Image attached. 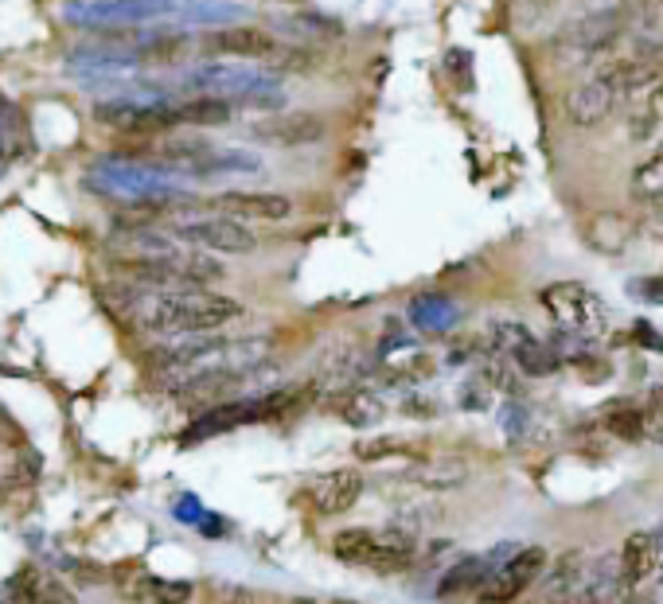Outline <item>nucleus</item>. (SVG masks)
I'll list each match as a JSON object with an SVG mask.
<instances>
[{
    "instance_id": "obj_1",
    "label": "nucleus",
    "mask_w": 663,
    "mask_h": 604,
    "mask_svg": "<svg viewBox=\"0 0 663 604\" xmlns=\"http://www.w3.org/2000/svg\"><path fill=\"white\" fill-rule=\"evenodd\" d=\"M242 316V301L211 289H144L125 296V320L137 332L169 340L184 332H219Z\"/></svg>"
},
{
    "instance_id": "obj_2",
    "label": "nucleus",
    "mask_w": 663,
    "mask_h": 604,
    "mask_svg": "<svg viewBox=\"0 0 663 604\" xmlns=\"http://www.w3.org/2000/svg\"><path fill=\"white\" fill-rule=\"evenodd\" d=\"M184 87L192 94H219L234 105H247V110H285V90H281L278 74L265 71V67H250V63H203L192 67L184 74Z\"/></svg>"
},
{
    "instance_id": "obj_3",
    "label": "nucleus",
    "mask_w": 663,
    "mask_h": 604,
    "mask_svg": "<svg viewBox=\"0 0 663 604\" xmlns=\"http://www.w3.org/2000/svg\"><path fill=\"white\" fill-rule=\"evenodd\" d=\"M340 562L348 565H363V570L375 573H399L414 562L418 542L406 531H371V526H352V531H340L332 538Z\"/></svg>"
},
{
    "instance_id": "obj_4",
    "label": "nucleus",
    "mask_w": 663,
    "mask_h": 604,
    "mask_svg": "<svg viewBox=\"0 0 663 604\" xmlns=\"http://www.w3.org/2000/svg\"><path fill=\"white\" fill-rule=\"evenodd\" d=\"M164 234L188 242V246H200L208 254H254L258 250V234L250 231L242 219L231 215H177L164 219Z\"/></svg>"
},
{
    "instance_id": "obj_5",
    "label": "nucleus",
    "mask_w": 663,
    "mask_h": 604,
    "mask_svg": "<svg viewBox=\"0 0 663 604\" xmlns=\"http://www.w3.org/2000/svg\"><path fill=\"white\" fill-rule=\"evenodd\" d=\"M543 309L551 312L562 332L577 335V340H597L609 324L605 301L590 285H582V281H554V285H546Z\"/></svg>"
},
{
    "instance_id": "obj_6",
    "label": "nucleus",
    "mask_w": 663,
    "mask_h": 604,
    "mask_svg": "<svg viewBox=\"0 0 663 604\" xmlns=\"http://www.w3.org/2000/svg\"><path fill=\"white\" fill-rule=\"evenodd\" d=\"M180 0H74L67 4L63 17L82 28H121V24H160L172 20Z\"/></svg>"
},
{
    "instance_id": "obj_7",
    "label": "nucleus",
    "mask_w": 663,
    "mask_h": 604,
    "mask_svg": "<svg viewBox=\"0 0 663 604\" xmlns=\"http://www.w3.org/2000/svg\"><path fill=\"white\" fill-rule=\"evenodd\" d=\"M247 133L254 141L270 144V149H309V144L324 141L328 121L312 110H273L265 118L250 121Z\"/></svg>"
},
{
    "instance_id": "obj_8",
    "label": "nucleus",
    "mask_w": 663,
    "mask_h": 604,
    "mask_svg": "<svg viewBox=\"0 0 663 604\" xmlns=\"http://www.w3.org/2000/svg\"><path fill=\"white\" fill-rule=\"evenodd\" d=\"M543 570H546V550H539V546L520 550V554H515L508 565H500L495 573H484V581L476 585L480 604H508V601H515L523 588L535 585Z\"/></svg>"
},
{
    "instance_id": "obj_9",
    "label": "nucleus",
    "mask_w": 663,
    "mask_h": 604,
    "mask_svg": "<svg viewBox=\"0 0 663 604\" xmlns=\"http://www.w3.org/2000/svg\"><path fill=\"white\" fill-rule=\"evenodd\" d=\"M616 570H621V581L629 593L655 585L663 577V531L632 534L621 546V554H616Z\"/></svg>"
},
{
    "instance_id": "obj_10",
    "label": "nucleus",
    "mask_w": 663,
    "mask_h": 604,
    "mask_svg": "<svg viewBox=\"0 0 663 604\" xmlns=\"http://www.w3.org/2000/svg\"><path fill=\"white\" fill-rule=\"evenodd\" d=\"M281 40H273L265 28L254 24H227L219 32H211L203 40L208 56H223V59H242V63H258V67H270L273 51H278Z\"/></svg>"
},
{
    "instance_id": "obj_11",
    "label": "nucleus",
    "mask_w": 663,
    "mask_h": 604,
    "mask_svg": "<svg viewBox=\"0 0 663 604\" xmlns=\"http://www.w3.org/2000/svg\"><path fill=\"white\" fill-rule=\"evenodd\" d=\"M219 215L242 219V223H281L293 215V199L278 191H219L211 199Z\"/></svg>"
},
{
    "instance_id": "obj_12",
    "label": "nucleus",
    "mask_w": 663,
    "mask_h": 604,
    "mask_svg": "<svg viewBox=\"0 0 663 604\" xmlns=\"http://www.w3.org/2000/svg\"><path fill=\"white\" fill-rule=\"evenodd\" d=\"M616 32H621V12L616 9L590 12V17L574 20V24L559 36V51L562 59H593L597 51H605L609 43H613Z\"/></svg>"
},
{
    "instance_id": "obj_13",
    "label": "nucleus",
    "mask_w": 663,
    "mask_h": 604,
    "mask_svg": "<svg viewBox=\"0 0 663 604\" xmlns=\"http://www.w3.org/2000/svg\"><path fill=\"white\" fill-rule=\"evenodd\" d=\"M110 577L118 581L121 596H125L129 604H188L195 593L188 581H160V577H152V573L137 570V565L133 570L110 573Z\"/></svg>"
},
{
    "instance_id": "obj_14",
    "label": "nucleus",
    "mask_w": 663,
    "mask_h": 604,
    "mask_svg": "<svg viewBox=\"0 0 663 604\" xmlns=\"http://www.w3.org/2000/svg\"><path fill=\"white\" fill-rule=\"evenodd\" d=\"M0 604H79V601H74V593L59 577L36 570V565H24V570L4 585Z\"/></svg>"
},
{
    "instance_id": "obj_15",
    "label": "nucleus",
    "mask_w": 663,
    "mask_h": 604,
    "mask_svg": "<svg viewBox=\"0 0 663 604\" xmlns=\"http://www.w3.org/2000/svg\"><path fill=\"white\" fill-rule=\"evenodd\" d=\"M309 495H312V511H317V515H344V511H352L355 503H360L363 476L355 469H336V472H328V476H320Z\"/></svg>"
},
{
    "instance_id": "obj_16",
    "label": "nucleus",
    "mask_w": 663,
    "mask_h": 604,
    "mask_svg": "<svg viewBox=\"0 0 663 604\" xmlns=\"http://www.w3.org/2000/svg\"><path fill=\"white\" fill-rule=\"evenodd\" d=\"M172 118L177 125H192V129H219L234 121V102L219 94H192L188 102L172 105Z\"/></svg>"
},
{
    "instance_id": "obj_17",
    "label": "nucleus",
    "mask_w": 663,
    "mask_h": 604,
    "mask_svg": "<svg viewBox=\"0 0 663 604\" xmlns=\"http://www.w3.org/2000/svg\"><path fill=\"white\" fill-rule=\"evenodd\" d=\"M36 476H40V461H36L32 449L17 437L12 441L0 437V487H4V492H17V487L36 484Z\"/></svg>"
},
{
    "instance_id": "obj_18",
    "label": "nucleus",
    "mask_w": 663,
    "mask_h": 604,
    "mask_svg": "<svg viewBox=\"0 0 663 604\" xmlns=\"http://www.w3.org/2000/svg\"><path fill=\"white\" fill-rule=\"evenodd\" d=\"M273 28L285 36H293V40H336V36H344V24H340L336 17H324V12H289V17H278L273 20Z\"/></svg>"
},
{
    "instance_id": "obj_19",
    "label": "nucleus",
    "mask_w": 663,
    "mask_h": 604,
    "mask_svg": "<svg viewBox=\"0 0 663 604\" xmlns=\"http://www.w3.org/2000/svg\"><path fill=\"white\" fill-rule=\"evenodd\" d=\"M262 168V160L254 157V152L247 149H219V144H211V152L200 160V168H195V180H215V175H242V172H258Z\"/></svg>"
},
{
    "instance_id": "obj_20",
    "label": "nucleus",
    "mask_w": 663,
    "mask_h": 604,
    "mask_svg": "<svg viewBox=\"0 0 663 604\" xmlns=\"http://www.w3.org/2000/svg\"><path fill=\"white\" fill-rule=\"evenodd\" d=\"M242 9L239 4H227V0H180L177 12H172V28L180 24H223V20H239Z\"/></svg>"
},
{
    "instance_id": "obj_21",
    "label": "nucleus",
    "mask_w": 663,
    "mask_h": 604,
    "mask_svg": "<svg viewBox=\"0 0 663 604\" xmlns=\"http://www.w3.org/2000/svg\"><path fill=\"white\" fill-rule=\"evenodd\" d=\"M582 570H585V557L577 554V550L562 554L559 562H554L551 585H546V596H543V601H562V596L582 593Z\"/></svg>"
},
{
    "instance_id": "obj_22",
    "label": "nucleus",
    "mask_w": 663,
    "mask_h": 604,
    "mask_svg": "<svg viewBox=\"0 0 663 604\" xmlns=\"http://www.w3.org/2000/svg\"><path fill=\"white\" fill-rule=\"evenodd\" d=\"M632 191H636V199H647V203H660L663 208V152L647 157L632 172Z\"/></svg>"
},
{
    "instance_id": "obj_23",
    "label": "nucleus",
    "mask_w": 663,
    "mask_h": 604,
    "mask_svg": "<svg viewBox=\"0 0 663 604\" xmlns=\"http://www.w3.org/2000/svg\"><path fill=\"white\" fill-rule=\"evenodd\" d=\"M344 417L352 425H371V422H379V417H383V402H379L375 394H368V390L352 386L344 394Z\"/></svg>"
},
{
    "instance_id": "obj_24",
    "label": "nucleus",
    "mask_w": 663,
    "mask_h": 604,
    "mask_svg": "<svg viewBox=\"0 0 663 604\" xmlns=\"http://www.w3.org/2000/svg\"><path fill=\"white\" fill-rule=\"evenodd\" d=\"M480 570H484V562H480V557H469V562H461L453 573H449L445 581H441L438 593H441V596H461V593H469V588H476L480 581H484V573H480Z\"/></svg>"
},
{
    "instance_id": "obj_25",
    "label": "nucleus",
    "mask_w": 663,
    "mask_h": 604,
    "mask_svg": "<svg viewBox=\"0 0 663 604\" xmlns=\"http://www.w3.org/2000/svg\"><path fill=\"white\" fill-rule=\"evenodd\" d=\"M640 437L663 445V386H655L644 406H640Z\"/></svg>"
},
{
    "instance_id": "obj_26",
    "label": "nucleus",
    "mask_w": 663,
    "mask_h": 604,
    "mask_svg": "<svg viewBox=\"0 0 663 604\" xmlns=\"http://www.w3.org/2000/svg\"><path fill=\"white\" fill-rule=\"evenodd\" d=\"M200 604H262L250 588L242 585H223V581H211V585H203V596Z\"/></svg>"
},
{
    "instance_id": "obj_27",
    "label": "nucleus",
    "mask_w": 663,
    "mask_h": 604,
    "mask_svg": "<svg viewBox=\"0 0 663 604\" xmlns=\"http://www.w3.org/2000/svg\"><path fill=\"white\" fill-rule=\"evenodd\" d=\"M605 430L613 433V437L636 441V437H640V410H636V406H616V410H609Z\"/></svg>"
},
{
    "instance_id": "obj_28",
    "label": "nucleus",
    "mask_w": 663,
    "mask_h": 604,
    "mask_svg": "<svg viewBox=\"0 0 663 604\" xmlns=\"http://www.w3.org/2000/svg\"><path fill=\"white\" fill-rule=\"evenodd\" d=\"M632 293L647 296V301L663 304V278H647V281H632Z\"/></svg>"
},
{
    "instance_id": "obj_29",
    "label": "nucleus",
    "mask_w": 663,
    "mask_h": 604,
    "mask_svg": "<svg viewBox=\"0 0 663 604\" xmlns=\"http://www.w3.org/2000/svg\"><path fill=\"white\" fill-rule=\"evenodd\" d=\"M285 604H332V601H312V596H297V601H285Z\"/></svg>"
},
{
    "instance_id": "obj_30",
    "label": "nucleus",
    "mask_w": 663,
    "mask_h": 604,
    "mask_svg": "<svg viewBox=\"0 0 663 604\" xmlns=\"http://www.w3.org/2000/svg\"><path fill=\"white\" fill-rule=\"evenodd\" d=\"M332 604H352V601H332Z\"/></svg>"
}]
</instances>
